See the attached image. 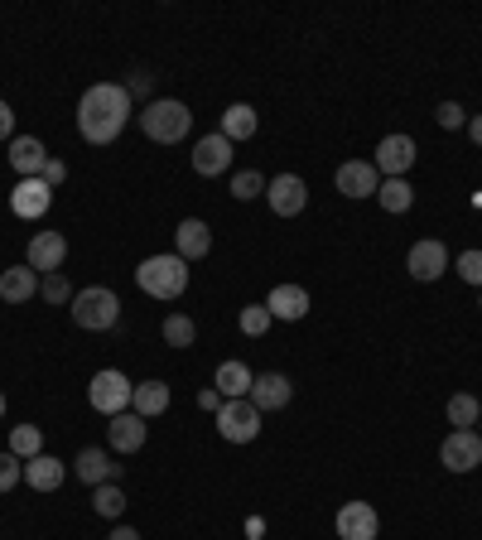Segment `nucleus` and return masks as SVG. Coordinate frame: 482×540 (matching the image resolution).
Segmentation results:
<instances>
[{"mask_svg":"<svg viewBox=\"0 0 482 540\" xmlns=\"http://www.w3.org/2000/svg\"><path fill=\"white\" fill-rule=\"evenodd\" d=\"M381 531V516L372 502H343L338 512V540H376Z\"/></svg>","mask_w":482,"mask_h":540,"instance_id":"nucleus-11","label":"nucleus"},{"mask_svg":"<svg viewBox=\"0 0 482 540\" xmlns=\"http://www.w3.org/2000/svg\"><path fill=\"white\" fill-rule=\"evenodd\" d=\"M454 270L468 280V285H478L482 290V251H463V256L454 261Z\"/></svg>","mask_w":482,"mask_h":540,"instance_id":"nucleus-36","label":"nucleus"},{"mask_svg":"<svg viewBox=\"0 0 482 540\" xmlns=\"http://www.w3.org/2000/svg\"><path fill=\"white\" fill-rule=\"evenodd\" d=\"M131 396H135V381H126V372H97V377L87 381V405L97 410V415H126L131 410Z\"/></svg>","mask_w":482,"mask_h":540,"instance_id":"nucleus-5","label":"nucleus"},{"mask_svg":"<svg viewBox=\"0 0 482 540\" xmlns=\"http://www.w3.org/2000/svg\"><path fill=\"white\" fill-rule=\"evenodd\" d=\"M63 256H68V242H63V232H34V242H29V270H39V275H54L63 266Z\"/></svg>","mask_w":482,"mask_h":540,"instance_id":"nucleus-16","label":"nucleus"},{"mask_svg":"<svg viewBox=\"0 0 482 540\" xmlns=\"http://www.w3.org/2000/svg\"><path fill=\"white\" fill-rule=\"evenodd\" d=\"M251 381H256V372H251L246 362H222L213 386L222 391V401H246V396H251Z\"/></svg>","mask_w":482,"mask_h":540,"instance_id":"nucleus-23","label":"nucleus"},{"mask_svg":"<svg viewBox=\"0 0 482 540\" xmlns=\"http://www.w3.org/2000/svg\"><path fill=\"white\" fill-rule=\"evenodd\" d=\"M111 540H140V531H135V526H116V531H111Z\"/></svg>","mask_w":482,"mask_h":540,"instance_id":"nucleus-42","label":"nucleus"},{"mask_svg":"<svg viewBox=\"0 0 482 540\" xmlns=\"http://www.w3.org/2000/svg\"><path fill=\"white\" fill-rule=\"evenodd\" d=\"M25 483V459H15L10 449L0 454V492H15V487Z\"/></svg>","mask_w":482,"mask_h":540,"instance_id":"nucleus-35","label":"nucleus"},{"mask_svg":"<svg viewBox=\"0 0 482 540\" xmlns=\"http://www.w3.org/2000/svg\"><path fill=\"white\" fill-rule=\"evenodd\" d=\"M39 295L49 299V304H73V285H68V275L54 270V275H44L39 280Z\"/></svg>","mask_w":482,"mask_h":540,"instance_id":"nucleus-34","label":"nucleus"},{"mask_svg":"<svg viewBox=\"0 0 482 540\" xmlns=\"http://www.w3.org/2000/svg\"><path fill=\"white\" fill-rule=\"evenodd\" d=\"M290 396H295L290 377H280V372H266V377L251 381V396H246V401H251L256 410H261V415H266V410H285V405H290Z\"/></svg>","mask_w":482,"mask_h":540,"instance_id":"nucleus-17","label":"nucleus"},{"mask_svg":"<svg viewBox=\"0 0 482 540\" xmlns=\"http://www.w3.org/2000/svg\"><path fill=\"white\" fill-rule=\"evenodd\" d=\"M217 430L227 444H251L256 434H261V410L251 401H222L217 410Z\"/></svg>","mask_w":482,"mask_h":540,"instance_id":"nucleus-6","label":"nucleus"},{"mask_svg":"<svg viewBox=\"0 0 482 540\" xmlns=\"http://www.w3.org/2000/svg\"><path fill=\"white\" fill-rule=\"evenodd\" d=\"M376 198H381V208H386V213H410V203H415V189H410L405 179H381Z\"/></svg>","mask_w":482,"mask_h":540,"instance_id":"nucleus-27","label":"nucleus"},{"mask_svg":"<svg viewBox=\"0 0 482 540\" xmlns=\"http://www.w3.org/2000/svg\"><path fill=\"white\" fill-rule=\"evenodd\" d=\"M198 405H203V410H222V391H217V386H203V391H198Z\"/></svg>","mask_w":482,"mask_h":540,"instance_id":"nucleus-39","label":"nucleus"},{"mask_svg":"<svg viewBox=\"0 0 482 540\" xmlns=\"http://www.w3.org/2000/svg\"><path fill=\"white\" fill-rule=\"evenodd\" d=\"M405 270L420 280V285H434L444 270H449V246L439 242V237H425V242L410 246V256H405Z\"/></svg>","mask_w":482,"mask_h":540,"instance_id":"nucleus-7","label":"nucleus"},{"mask_svg":"<svg viewBox=\"0 0 482 540\" xmlns=\"http://www.w3.org/2000/svg\"><path fill=\"white\" fill-rule=\"evenodd\" d=\"M44 164H49V150H44L34 135H15V140H10V169H15L20 179H39Z\"/></svg>","mask_w":482,"mask_h":540,"instance_id":"nucleus-18","label":"nucleus"},{"mask_svg":"<svg viewBox=\"0 0 482 540\" xmlns=\"http://www.w3.org/2000/svg\"><path fill=\"white\" fill-rule=\"evenodd\" d=\"M372 164H376V174H386V179H405L410 164H415V140L410 135H381Z\"/></svg>","mask_w":482,"mask_h":540,"instance_id":"nucleus-10","label":"nucleus"},{"mask_svg":"<svg viewBox=\"0 0 482 540\" xmlns=\"http://www.w3.org/2000/svg\"><path fill=\"white\" fill-rule=\"evenodd\" d=\"M270 324H275V319H270L266 304H246V309H241V333H246V338H266Z\"/></svg>","mask_w":482,"mask_h":540,"instance_id":"nucleus-33","label":"nucleus"},{"mask_svg":"<svg viewBox=\"0 0 482 540\" xmlns=\"http://www.w3.org/2000/svg\"><path fill=\"white\" fill-rule=\"evenodd\" d=\"M34 295H39V270L10 266L0 275V299H5V304H25V299H34Z\"/></svg>","mask_w":482,"mask_h":540,"instance_id":"nucleus-24","label":"nucleus"},{"mask_svg":"<svg viewBox=\"0 0 482 540\" xmlns=\"http://www.w3.org/2000/svg\"><path fill=\"white\" fill-rule=\"evenodd\" d=\"M126 116H131V92L121 82H92L78 102V131L87 145H111L126 131Z\"/></svg>","mask_w":482,"mask_h":540,"instance_id":"nucleus-1","label":"nucleus"},{"mask_svg":"<svg viewBox=\"0 0 482 540\" xmlns=\"http://www.w3.org/2000/svg\"><path fill=\"white\" fill-rule=\"evenodd\" d=\"M174 246H179L184 261H203V256L213 251V227H208L203 217H184V222L174 227Z\"/></svg>","mask_w":482,"mask_h":540,"instance_id":"nucleus-15","label":"nucleus"},{"mask_svg":"<svg viewBox=\"0 0 482 540\" xmlns=\"http://www.w3.org/2000/svg\"><path fill=\"white\" fill-rule=\"evenodd\" d=\"M266 184H270V179H261L256 169H241L237 179H232V198H237V203H251V198H261V193H266Z\"/></svg>","mask_w":482,"mask_h":540,"instance_id":"nucleus-31","label":"nucleus"},{"mask_svg":"<svg viewBox=\"0 0 482 540\" xmlns=\"http://www.w3.org/2000/svg\"><path fill=\"white\" fill-rule=\"evenodd\" d=\"M63 478H68V468H63V459H54V454L25 459V483L34 487V492H54V487H63Z\"/></svg>","mask_w":482,"mask_h":540,"instance_id":"nucleus-21","label":"nucleus"},{"mask_svg":"<svg viewBox=\"0 0 482 540\" xmlns=\"http://www.w3.org/2000/svg\"><path fill=\"white\" fill-rule=\"evenodd\" d=\"M10 454H15V459L44 454V430H39V425H15V430H10Z\"/></svg>","mask_w":482,"mask_h":540,"instance_id":"nucleus-29","label":"nucleus"},{"mask_svg":"<svg viewBox=\"0 0 482 540\" xmlns=\"http://www.w3.org/2000/svg\"><path fill=\"white\" fill-rule=\"evenodd\" d=\"M73 324L87 328V333H107V328L121 324V299H116V290H107V285H87V290H78L73 295Z\"/></svg>","mask_w":482,"mask_h":540,"instance_id":"nucleus-4","label":"nucleus"},{"mask_svg":"<svg viewBox=\"0 0 482 540\" xmlns=\"http://www.w3.org/2000/svg\"><path fill=\"white\" fill-rule=\"evenodd\" d=\"M439 459L449 473H473L482 463V434L478 430H454L444 444H439Z\"/></svg>","mask_w":482,"mask_h":540,"instance_id":"nucleus-8","label":"nucleus"},{"mask_svg":"<svg viewBox=\"0 0 482 540\" xmlns=\"http://www.w3.org/2000/svg\"><path fill=\"white\" fill-rule=\"evenodd\" d=\"M478 309H482V299H478Z\"/></svg>","mask_w":482,"mask_h":540,"instance_id":"nucleus-45","label":"nucleus"},{"mask_svg":"<svg viewBox=\"0 0 482 540\" xmlns=\"http://www.w3.org/2000/svg\"><path fill=\"white\" fill-rule=\"evenodd\" d=\"M140 131L150 140H160V145H179L193 131V111L184 102H174V97H155L150 107L140 111Z\"/></svg>","mask_w":482,"mask_h":540,"instance_id":"nucleus-3","label":"nucleus"},{"mask_svg":"<svg viewBox=\"0 0 482 540\" xmlns=\"http://www.w3.org/2000/svg\"><path fill=\"white\" fill-rule=\"evenodd\" d=\"M126 92H131V97H145V92H150V78H145V73H135Z\"/></svg>","mask_w":482,"mask_h":540,"instance_id":"nucleus-41","label":"nucleus"},{"mask_svg":"<svg viewBox=\"0 0 482 540\" xmlns=\"http://www.w3.org/2000/svg\"><path fill=\"white\" fill-rule=\"evenodd\" d=\"M468 135H473V145H482V111L468 121Z\"/></svg>","mask_w":482,"mask_h":540,"instance_id":"nucleus-43","label":"nucleus"},{"mask_svg":"<svg viewBox=\"0 0 482 540\" xmlns=\"http://www.w3.org/2000/svg\"><path fill=\"white\" fill-rule=\"evenodd\" d=\"M193 338H198V328H193L188 314H169V319H164V343H169V348H193Z\"/></svg>","mask_w":482,"mask_h":540,"instance_id":"nucleus-30","label":"nucleus"},{"mask_svg":"<svg viewBox=\"0 0 482 540\" xmlns=\"http://www.w3.org/2000/svg\"><path fill=\"white\" fill-rule=\"evenodd\" d=\"M434 121H439L444 131H458V126H468V111L458 107V102H439V111H434Z\"/></svg>","mask_w":482,"mask_h":540,"instance_id":"nucleus-37","label":"nucleus"},{"mask_svg":"<svg viewBox=\"0 0 482 540\" xmlns=\"http://www.w3.org/2000/svg\"><path fill=\"white\" fill-rule=\"evenodd\" d=\"M266 203L275 217H299L304 213V203H309V189H304V179L299 174H275L266 184Z\"/></svg>","mask_w":482,"mask_h":540,"instance_id":"nucleus-9","label":"nucleus"},{"mask_svg":"<svg viewBox=\"0 0 482 540\" xmlns=\"http://www.w3.org/2000/svg\"><path fill=\"white\" fill-rule=\"evenodd\" d=\"M10 131H15V111H10V102L0 97V140H10Z\"/></svg>","mask_w":482,"mask_h":540,"instance_id":"nucleus-40","label":"nucleus"},{"mask_svg":"<svg viewBox=\"0 0 482 540\" xmlns=\"http://www.w3.org/2000/svg\"><path fill=\"white\" fill-rule=\"evenodd\" d=\"M39 179H44L49 189H58V184L68 179V164H63V160H49V164H44V174H39Z\"/></svg>","mask_w":482,"mask_h":540,"instance_id":"nucleus-38","label":"nucleus"},{"mask_svg":"<svg viewBox=\"0 0 482 540\" xmlns=\"http://www.w3.org/2000/svg\"><path fill=\"white\" fill-rule=\"evenodd\" d=\"M73 468H78V478L87 487H102V483H116L121 478V463H111L102 449H82L78 459H73Z\"/></svg>","mask_w":482,"mask_h":540,"instance_id":"nucleus-22","label":"nucleus"},{"mask_svg":"<svg viewBox=\"0 0 482 540\" xmlns=\"http://www.w3.org/2000/svg\"><path fill=\"white\" fill-rule=\"evenodd\" d=\"M135 285L150 299H179L188 290V261L174 251V256H145L135 266Z\"/></svg>","mask_w":482,"mask_h":540,"instance_id":"nucleus-2","label":"nucleus"},{"mask_svg":"<svg viewBox=\"0 0 482 540\" xmlns=\"http://www.w3.org/2000/svg\"><path fill=\"white\" fill-rule=\"evenodd\" d=\"M0 420H5V396H0Z\"/></svg>","mask_w":482,"mask_h":540,"instance_id":"nucleus-44","label":"nucleus"},{"mask_svg":"<svg viewBox=\"0 0 482 540\" xmlns=\"http://www.w3.org/2000/svg\"><path fill=\"white\" fill-rule=\"evenodd\" d=\"M338 193H348V198H376V189H381V174H376V164L367 160H348L338 164Z\"/></svg>","mask_w":482,"mask_h":540,"instance_id":"nucleus-12","label":"nucleus"},{"mask_svg":"<svg viewBox=\"0 0 482 540\" xmlns=\"http://www.w3.org/2000/svg\"><path fill=\"white\" fill-rule=\"evenodd\" d=\"M270 319H285V324H295V319H304L309 314V290L304 285H275L266 299Z\"/></svg>","mask_w":482,"mask_h":540,"instance_id":"nucleus-19","label":"nucleus"},{"mask_svg":"<svg viewBox=\"0 0 482 540\" xmlns=\"http://www.w3.org/2000/svg\"><path fill=\"white\" fill-rule=\"evenodd\" d=\"M227 164H232V140L217 131V135H203L198 145H193V169L203 174V179H213V174H227Z\"/></svg>","mask_w":482,"mask_h":540,"instance_id":"nucleus-13","label":"nucleus"},{"mask_svg":"<svg viewBox=\"0 0 482 540\" xmlns=\"http://www.w3.org/2000/svg\"><path fill=\"white\" fill-rule=\"evenodd\" d=\"M49 203H54V189H49L44 179H20L15 193H10V208H15V217H25V222L44 217L49 213Z\"/></svg>","mask_w":482,"mask_h":540,"instance_id":"nucleus-14","label":"nucleus"},{"mask_svg":"<svg viewBox=\"0 0 482 540\" xmlns=\"http://www.w3.org/2000/svg\"><path fill=\"white\" fill-rule=\"evenodd\" d=\"M478 420H482L478 396H468V391H458V396H449V425H454V430H473Z\"/></svg>","mask_w":482,"mask_h":540,"instance_id":"nucleus-28","label":"nucleus"},{"mask_svg":"<svg viewBox=\"0 0 482 540\" xmlns=\"http://www.w3.org/2000/svg\"><path fill=\"white\" fill-rule=\"evenodd\" d=\"M131 410L140 415V420H155V415H164L169 410V386L164 381H140L131 396Z\"/></svg>","mask_w":482,"mask_h":540,"instance_id":"nucleus-25","label":"nucleus"},{"mask_svg":"<svg viewBox=\"0 0 482 540\" xmlns=\"http://www.w3.org/2000/svg\"><path fill=\"white\" fill-rule=\"evenodd\" d=\"M107 439L116 454H135L140 444H145V420L135 415V410H126V415H111L107 420Z\"/></svg>","mask_w":482,"mask_h":540,"instance_id":"nucleus-20","label":"nucleus"},{"mask_svg":"<svg viewBox=\"0 0 482 540\" xmlns=\"http://www.w3.org/2000/svg\"><path fill=\"white\" fill-rule=\"evenodd\" d=\"M92 507H97V516H121L126 512V492L116 483H102L97 487V497H92Z\"/></svg>","mask_w":482,"mask_h":540,"instance_id":"nucleus-32","label":"nucleus"},{"mask_svg":"<svg viewBox=\"0 0 482 540\" xmlns=\"http://www.w3.org/2000/svg\"><path fill=\"white\" fill-rule=\"evenodd\" d=\"M478 425H482V420H478ZM478 434H482V430H478Z\"/></svg>","mask_w":482,"mask_h":540,"instance_id":"nucleus-46","label":"nucleus"},{"mask_svg":"<svg viewBox=\"0 0 482 540\" xmlns=\"http://www.w3.org/2000/svg\"><path fill=\"white\" fill-rule=\"evenodd\" d=\"M222 135L237 145V140H251L256 135V107H246V102H237V107L222 111Z\"/></svg>","mask_w":482,"mask_h":540,"instance_id":"nucleus-26","label":"nucleus"}]
</instances>
